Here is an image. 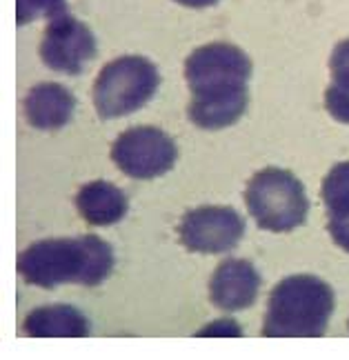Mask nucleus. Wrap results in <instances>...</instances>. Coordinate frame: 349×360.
<instances>
[{
	"mask_svg": "<svg viewBox=\"0 0 349 360\" xmlns=\"http://www.w3.org/2000/svg\"><path fill=\"white\" fill-rule=\"evenodd\" d=\"M116 256L111 245L99 236L49 238L27 247L18 256V271L23 278L43 289L61 285H101L114 271Z\"/></svg>",
	"mask_w": 349,
	"mask_h": 360,
	"instance_id": "obj_1",
	"label": "nucleus"
},
{
	"mask_svg": "<svg viewBox=\"0 0 349 360\" xmlns=\"http://www.w3.org/2000/svg\"><path fill=\"white\" fill-rule=\"evenodd\" d=\"M336 307L334 289L318 276L296 274L278 283L267 300L262 336L320 338Z\"/></svg>",
	"mask_w": 349,
	"mask_h": 360,
	"instance_id": "obj_2",
	"label": "nucleus"
},
{
	"mask_svg": "<svg viewBox=\"0 0 349 360\" xmlns=\"http://www.w3.org/2000/svg\"><path fill=\"white\" fill-rule=\"evenodd\" d=\"M245 205L260 229L276 233L294 231L310 214V198L303 183L281 167H267L251 176L245 189Z\"/></svg>",
	"mask_w": 349,
	"mask_h": 360,
	"instance_id": "obj_3",
	"label": "nucleus"
},
{
	"mask_svg": "<svg viewBox=\"0 0 349 360\" xmlns=\"http://www.w3.org/2000/svg\"><path fill=\"white\" fill-rule=\"evenodd\" d=\"M160 85L158 69L145 56L107 63L94 82V107L101 118H120L145 107Z\"/></svg>",
	"mask_w": 349,
	"mask_h": 360,
	"instance_id": "obj_4",
	"label": "nucleus"
},
{
	"mask_svg": "<svg viewBox=\"0 0 349 360\" xmlns=\"http://www.w3.org/2000/svg\"><path fill=\"white\" fill-rule=\"evenodd\" d=\"M178 158L176 143L158 127L138 124L125 129L111 145V160L129 178L151 180L170 172Z\"/></svg>",
	"mask_w": 349,
	"mask_h": 360,
	"instance_id": "obj_5",
	"label": "nucleus"
},
{
	"mask_svg": "<svg viewBox=\"0 0 349 360\" xmlns=\"http://www.w3.org/2000/svg\"><path fill=\"white\" fill-rule=\"evenodd\" d=\"M185 78L191 96L247 87V80L251 78V60L236 45L209 43L189 53L185 60Z\"/></svg>",
	"mask_w": 349,
	"mask_h": 360,
	"instance_id": "obj_6",
	"label": "nucleus"
},
{
	"mask_svg": "<svg viewBox=\"0 0 349 360\" xmlns=\"http://www.w3.org/2000/svg\"><path fill=\"white\" fill-rule=\"evenodd\" d=\"M245 236V218L234 207L207 205L183 216L178 238L193 254H227Z\"/></svg>",
	"mask_w": 349,
	"mask_h": 360,
	"instance_id": "obj_7",
	"label": "nucleus"
},
{
	"mask_svg": "<svg viewBox=\"0 0 349 360\" xmlns=\"http://www.w3.org/2000/svg\"><path fill=\"white\" fill-rule=\"evenodd\" d=\"M38 51L40 60L53 72L76 76L96 58L99 45L85 22L63 13L49 20Z\"/></svg>",
	"mask_w": 349,
	"mask_h": 360,
	"instance_id": "obj_8",
	"label": "nucleus"
},
{
	"mask_svg": "<svg viewBox=\"0 0 349 360\" xmlns=\"http://www.w3.org/2000/svg\"><path fill=\"white\" fill-rule=\"evenodd\" d=\"M262 278L249 260H222L209 281V298L222 311H243L258 300Z\"/></svg>",
	"mask_w": 349,
	"mask_h": 360,
	"instance_id": "obj_9",
	"label": "nucleus"
},
{
	"mask_svg": "<svg viewBox=\"0 0 349 360\" xmlns=\"http://www.w3.org/2000/svg\"><path fill=\"white\" fill-rule=\"evenodd\" d=\"M76 98L58 82H40L32 87L25 98V116L34 129L53 131L72 120Z\"/></svg>",
	"mask_w": 349,
	"mask_h": 360,
	"instance_id": "obj_10",
	"label": "nucleus"
},
{
	"mask_svg": "<svg viewBox=\"0 0 349 360\" xmlns=\"http://www.w3.org/2000/svg\"><path fill=\"white\" fill-rule=\"evenodd\" d=\"M247 101V87L193 94L187 109L189 120L201 129H225L245 114Z\"/></svg>",
	"mask_w": 349,
	"mask_h": 360,
	"instance_id": "obj_11",
	"label": "nucleus"
},
{
	"mask_svg": "<svg viewBox=\"0 0 349 360\" xmlns=\"http://www.w3.org/2000/svg\"><path fill=\"white\" fill-rule=\"evenodd\" d=\"M76 210L91 227H109L125 218L129 210L127 193L107 180H94L76 193Z\"/></svg>",
	"mask_w": 349,
	"mask_h": 360,
	"instance_id": "obj_12",
	"label": "nucleus"
},
{
	"mask_svg": "<svg viewBox=\"0 0 349 360\" xmlns=\"http://www.w3.org/2000/svg\"><path fill=\"white\" fill-rule=\"evenodd\" d=\"M23 329L32 338H85L89 321L72 304H47L27 314Z\"/></svg>",
	"mask_w": 349,
	"mask_h": 360,
	"instance_id": "obj_13",
	"label": "nucleus"
},
{
	"mask_svg": "<svg viewBox=\"0 0 349 360\" xmlns=\"http://www.w3.org/2000/svg\"><path fill=\"white\" fill-rule=\"evenodd\" d=\"M320 196L329 216H347L349 214V160L338 162L327 172Z\"/></svg>",
	"mask_w": 349,
	"mask_h": 360,
	"instance_id": "obj_14",
	"label": "nucleus"
},
{
	"mask_svg": "<svg viewBox=\"0 0 349 360\" xmlns=\"http://www.w3.org/2000/svg\"><path fill=\"white\" fill-rule=\"evenodd\" d=\"M67 13V0H16V22L23 27L40 18H56Z\"/></svg>",
	"mask_w": 349,
	"mask_h": 360,
	"instance_id": "obj_15",
	"label": "nucleus"
},
{
	"mask_svg": "<svg viewBox=\"0 0 349 360\" xmlns=\"http://www.w3.org/2000/svg\"><path fill=\"white\" fill-rule=\"evenodd\" d=\"M325 107L331 118L349 124V78H331L325 89Z\"/></svg>",
	"mask_w": 349,
	"mask_h": 360,
	"instance_id": "obj_16",
	"label": "nucleus"
},
{
	"mask_svg": "<svg viewBox=\"0 0 349 360\" xmlns=\"http://www.w3.org/2000/svg\"><path fill=\"white\" fill-rule=\"evenodd\" d=\"M329 72L331 78H349V38L341 40L334 47L331 58H329Z\"/></svg>",
	"mask_w": 349,
	"mask_h": 360,
	"instance_id": "obj_17",
	"label": "nucleus"
},
{
	"mask_svg": "<svg viewBox=\"0 0 349 360\" xmlns=\"http://www.w3.org/2000/svg\"><path fill=\"white\" fill-rule=\"evenodd\" d=\"M198 336H225V338H241L243 336V327L234 321V318H220L214 321L209 327L201 329Z\"/></svg>",
	"mask_w": 349,
	"mask_h": 360,
	"instance_id": "obj_18",
	"label": "nucleus"
},
{
	"mask_svg": "<svg viewBox=\"0 0 349 360\" xmlns=\"http://www.w3.org/2000/svg\"><path fill=\"white\" fill-rule=\"evenodd\" d=\"M327 231L334 243H336L341 249H345V252H349V214L347 216H329Z\"/></svg>",
	"mask_w": 349,
	"mask_h": 360,
	"instance_id": "obj_19",
	"label": "nucleus"
},
{
	"mask_svg": "<svg viewBox=\"0 0 349 360\" xmlns=\"http://www.w3.org/2000/svg\"><path fill=\"white\" fill-rule=\"evenodd\" d=\"M178 5H185V7H191V9H203V7H212L220 0H174Z\"/></svg>",
	"mask_w": 349,
	"mask_h": 360,
	"instance_id": "obj_20",
	"label": "nucleus"
}]
</instances>
